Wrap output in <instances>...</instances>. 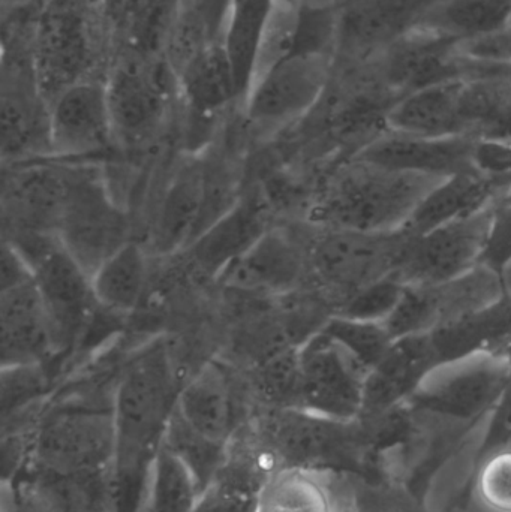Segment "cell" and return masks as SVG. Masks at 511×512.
<instances>
[{
  "mask_svg": "<svg viewBox=\"0 0 511 512\" xmlns=\"http://www.w3.org/2000/svg\"><path fill=\"white\" fill-rule=\"evenodd\" d=\"M185 379L165 340H153L125 361L113 391L117 510L137 512L147 469L164 442Z\"/></svg>",
  "mask_w": 511,
  "mask_h": 512,
  "instance_id": "1",
  "label": "cell"
},
{
  "mask_svg": "<svg viewBox=\"0 0 511 512\" xmlns=\"http://www.w3.org/2000/svg\"><path fill=\"white\" fill-rule=\"evenodd\" d=\"M440 182L351 156L327 174L312 203L311 222L363 233L401 230Z\"/></svg>",
  "mask_w": 511,
  "mask_h": 512,
  "instance_id": "2",
  "label": "cell"
},
{
  "mask_svg": "<svg viewBox=\"0 0 511 512\" xmlns=\"http://www.w3.org/2000/svg\"><path fill=\"white\" fill-rule=\"evenodd\" d=\"M113 391L114 385H98L51 394L29 465L21 474L77 478L113 471Z\"/></svg>",
  "mask_w": 511,
  "mask_h": 512,
  "instance_id": "3",
  "label": "cell"
},
{
  "mask_svg": "<svg viewBox=\"0 0 511 512\" xmlns=\"http://www.w3.org/2000/svg\"><path fill=\"white\" fill-rule=\"evenodd\" d=\"M315 228L306 240L309 274L336 312L366 286L398 273L414 239L405 227L387 233Z\"/></svg>",
  "mask_w": 511,
  "mask_h": 512,
  "instance_id": "4",
  "label": "cell"
},
{
  "mask_svg": "<svg viewBox=\"0 0 511 512\" xmlns=\"http://www.w3.org/2000/svg\"><path fill=\"white\" fill-rule=\"evenodd\" d=\"M32 268L56 336L59 358L74 352L93 333L102 307L93 292L92 276L63 248L56 234L3 236Z\"/></svg>",
  "mask_w": 511,
  "mask_h": 512,
  "instance_id": "5",
  "label": "cell"
},
{
  "mask_svg": "<svg viewBox=\"0 0 511 512\" xmlns=\"http://www.w3.org/2000/svg\"><path fill=\"white\" fill-rule=\"evenodd\" d=\"M69 164L68 195L57 237L92 276L105 259L132 240L131 221L98 164Z\"/></svg>",
  "mask_w": 511,
  "mask_h": 512,
  "instance_id": "6",
  "label": "cell"
},
{
  "mask_svg": "<svg viewBox=\"0 0 511 512\" xmlns=\"http://www.w3.org/2000/svg\"><path fill=\"white\" fill-rule=\"evenodd\" d=\"M332 54L296 51L249 90L246 119L260 135H272L305 120L323 98L333 75Z\"/></svg>",
  "mask_w": 511,
  "mask_h": 512,
  "instance_id": "7",
  "label": "cell"
},
{
  "mask_svg": "<svg viewBox=\"0 0 511 512\" xmlns=\"http://www.w3.org/2000/svg\"><path fill=\"white\" fill-rule=\"evenodd\" d=\"M299 406L333 420L359 417L368 372L329 334H314L297 346Z\"/></svg>",
  "mask_w": 511,
  "mask_h": 512,
  "instance_id": "8",
  "label": "cell"
},
{
  "mask_svg": "<svg viewBox=\"0 0 511 512\" xmlns=\"http://www.w3.org/2000/svg\"><path fill=\"white\" fill-rule=\"evenodd\" d=\"M494 204L482 212L414 236L398 276L411 286L441 285L482 267L491 239Z\"/></svg>",
  "mask_w": 511,
  "mask_h": 512,
  "instance_id": "9",
  "label": "cell"
},
{
  "mask_svg": "<svg viewBox=\"0 0 511 512\" xmlns=\"http://www.w3.org/2000/svg\"><path fill=\"white\" fill-rule=\"evenodd\" d=\"M51 156L72 164H95L116 152L107 86L80 80L50 104Z\"/></svg>",
  "mask_w": 511,
  "mask_h": 512,
  "instance_id": "10",
  "label": "cell"
},
{
  "mask_svg": "<svg viewBox=\"0 0 511 512\" xmlns=\"http://www.w3.org/2000/svg\"><path fill=\"white\" fill-rule=\"evenodd\" d=\"M117 149H149L165 129L173 87L158 66L126 62L105 81Z\"/></svg>",
  "mask_w": 511,
  "mask_h": 512,
  "instance_id": "11",
  "label": "cell"
},
{
  "mask_svg": "<svg viewBox=\"0 0 511 512\" xmlns=\"http://www.w3.org/2000/svg\"><path fill=\"white\" fill-rule=\"evenodd\" d=\"M177 411L207 438L228 444L258 408L246 375L225 361L212 360L183 382Z\"/></svg>",
  "mask_w": 511,
  "mask_h": 512,
  "instance_id": "12",
  "label": "cell"
},
{
  "mask_svg": "<svg viewBox=\"0 0 511 512\" xmlns=\"http://www.w3.org/2000/svg\"><path fill=\"white\" fill-rule=\"evenodd\" d=\"M3 236L56 234L68 195L71 164L56 159L3 165Z\"/></svg>",
  "mask_w": 511,
  "mask_h": 512,
  "instance_id": "13",
  "label": "cell"
},
{
  "mask_svg": "<svg viewBox=\"0 0 511 512\" xmlns=\"http://www.w3.org/2000/svg\"><path fill=\"white\" fill-rule=\"evenodd\" d=\"M443 0H347L338 9L335 53L365 65L425 23Z\"/></svg>",
  "mask_w": 511,
  "mask_h": 512,
  "instance_id": "14",
  "label": "cell"
},
{
  "mask_svg": "<svg viewBox=\"0 0 511 512\" xmlns=\"http://www.w3.org/2000/svg\"><path fill=\"white\" fill-rule=\"evenodd\" d=\"M218 277L234 291L288 297L311 280L308 242L287 228L269 227L225 265Z\"/></svg>",
  "mask_w": 511,
  "mask_h": 512,
  "instance_id": "15",
  "label": "cell"
},
{
  "mask_svg": "<svg viewBox=\"0 0 511 512\" xmlns=\"http://www.w3.org/2000/svg\"><path fill=\"white\" fill-rule=\"evenodd\" d=\"M509 286L488 268L441 285H407L398 309L384 324L395 339L435 328L489 303Z\"/></svg>",
  "mask_w": 511,
  "mask_h": 512,
  "instance_id": "16",
  "label": "cell"
},
{
  "mask_svg": "<svg viewBox=\"0 0 511 512\" xmlns=\"http://www.w3.org/2000/svg\"><path fill=\"white\" fill-rule=\"evenodd\" d=\"M209 189L204 150L189 153L171 171L156 204L152 245L159 254L191 246L207 228Z\"/></svg>",
  "mask_w": 511,
  "mask_h": 512,
  "instance_id": "17",
  "label": "cell"
},
{
  "mask_svg": "<svg viewBox=\"0 0 511 512\" xmlns=\"http://www.w3.org/2000/svg\"><path fill=\"white\" fill-rule=\"evenodd\" d=\"M2 369L48 367L59 358L50 315L35 279L0 288Z\"/></svg>",
  "mask_w": 511,
  "mask_h": 512,
  "instance_id": "18",
  "label": "cell"
},
{
  "mask_svg": "<svg viewBox=\"0 0 511 512\" xmlns=\"http://www.w3.org/2000/svg\"><path fill=\"white\" fill-rule=\"evenodd\" d=\"M476 137H417L386 131L357 152V158L392 170L420 176L449 179L477 173L474 168Z\"/></svg>",
  "mask_w": 511,
  "mask_h": 512,
  "instance_id": "19",
  "label": "cell"
},
{
  "mask_svg": "<svg viewBox=\"0 0 511 512\" xmlns=\"http://www.w3.org/2000/svg\"><path fill=\"white\" fill-rule=\"evenodd\" d=\"M441 370L431 334L398 337L383 360L368 373L362 414H378L407 403Z\"/></svg>",
  "mask_w": 511,
  "mask_h": 512,
  "instance_id": "20",
  "label": "cell"
},
{
  "mask_svg": "<svg viewBox=\"0 0 511 512\" xmlns=\"http://www.w3.org/2000/svg\"><path fill=\"white\" fill-rule=\"evenodd\" d=\"M441 369L480 357L500 358L511 337V289L432 330Z\"/></svg>",
  "mask_w": 511,
  "mask_h": 512,
  "instance_id": "21",
  "label": "cell"
},
{
  "mask_svg": "<svg viewBox=\"0 0 511 512\" xmlns=\"http://www.w3.org/2000/svg\"><path fill=\"white\" fill-rule=\"evenodd\" d=\"M177 84L189 117L201 125L218 119L233 105L240 104L243 108L233 72L219 42L194 54L183 65Z\"/></svg>",
  "mask_w": 511,
  "mask_h": 512,
  "instance_id": "22",
  "label": "cell"
},
{
  "mask_svg": "<svg viewBox=\"0 0 511 512\" xmlns=\"http://www.w3.org/2000/svg\"><path fill=\"white\" fill-rule=\"evenodd\" d=\"M464 80L431 84L402 96L390 110L387 129L417 137L465 135L461 120Z\"/></svg>",
  "mask_w": 511,
  "mask_h": 512,
  "instance_id": "23",
  "label": "cell"
},
{
  "mask_svg": "<svg viewBox=\"0 0 511 512\" xmlns=\"http://www.w3.org/2000/svg\"><path fill=\"white\" fill-rule=\"evenodd\" d=\"M494 180L479 173L459 174L441 180L419 204L405 228L422 236L450 222L488 209L497 201Z\"/></svg>",
  "mask_w": 511,
  "mask_h": 512,
  "instance_id": "24",
  "label": "cell"
},
{
  "mask_svg": "<svg viewBox=\"0 0 511 512\" xmlns=\"http://www.w3.org/2000/svg\"><path fill=\"white\" fill-rule=\"evenodd\" d=\"M149 276V251L143 243L129 240L92 274L99 306L116 316L129 315L143 303Z\"/></svg>",
  "mask_w": 511,
  "mask_h": 512,
  "instance_id": "25",
  "label": "cell"
},
{
  "mask_svg": "<svg viewBox=\"0 0 511 512\" xmlns=\"http://www.w3.org/2000/svg\"><path fill=\"white\" fill-rule=\"evenodd\" d=\"M272 0H228L219 39L245 108Z\"/></svg>",
  "mask_w": 511,
  "mask_h": 512,
  "instance_id": "26",
  "label": "cell"
},
{
  "mask_svg": "<svg viewBox=\"0 0 511 512\" xmlns=\"http://www.w3.org/2000/svg\"><path fill=\"white\" fill-rule=\"evenodd\" d=\"M338 483V478L305 469H279L261 492L257 512H341Z\"/></svg>",
  "mask_w": 511,
  "mask_h": 512,
  "instance_id": "27",
  "label": "cell"
},
{
  "mask_svg": "<svg viewBox=\"0 0 511 512\" xmlns=\"http://www.w3.org/2000/svg\"><path fill=\"white\" fill-rule=\"evenodd\" d=\"M267 228L257 203L237 201L230 212L192 243L195 256L203 267L210 268L218 276L225 265L242 254Z\"/></svg>",
  "mask_w": 511,
  "mask_h": 512,
  "instance_id": "28",
  "label": "cell"
},
{
  "mask_svg": "<svg viewBox=\"0 0 511 512\" xmlns=\"http://www.w3.org/2000/svg\"><path fill=\"white\" fill-rule=\"evenodd\" d=\"M200 498L194 475L161 445L147 469L137 512H195Z\"/></svg>",
  "mask_w": 511,
  "mask_h": 512,
  "instance_id": "29",
  "label": "cell"
},
{
  "mask_svg": "<svg viewBox=\"0 0 511 512\" xmlns=\"http://www.w3.org/2000/svg\"><path fill=\"white\" fill-rule=\"evenodd\" d=\"M510 24L511 0H443L422 26L465 42L495 35Z\"/></svg>",
  "mask_w": 511,
  "mask_h": 512,
  "instance_id": "30",
  "label": "cell"
},
{
  "mask_svg": "<svg viewBox=\"0 0 511 512\" xmlns=\"http://www.w3.org/2000/svg\"><path fill=\"white\" fill-rule=\"evenodd\" d=\"M162 445L191 471L200 486L201 495L215 480L227 450V444L213 441L194 429L177 411V406Z\"/></svg>",
  "mask_w": 511,
  "mask_h": 512,
  "instance_id": "31",
  "label": "cell"
},
{
  "mask_svg": "<svg viewBox=\"0 0 511 512\" xmlns=\"http://www.w3.org/2000/svg\"><path fill=\"white\" fill-rule=\"evenodd\" d=\"M300 18H302V2L300 0H272L260 48L255 60L252 86L261 77L281 65L297 50L299 39ZM251 86V87H252Z\"/></svg>",
  "mask_w": 511,
  "mask_h": 512,
  "instance_id": "32",
  "label": "cell"
},
{
  "mask_svg": "<svg viewBox=\"0 0 511 512\" xmlns=\"http://www.w3.org/2000/svg\"><path fill=\"white\" fill-rule=\"evenodd\" d=\"M366 372H371L392 348L395 337L384 322L335 315L323 328Z\"/></svg>",
  "mask_w": 511,
  "mask_h": 512,
  "instance_id": "33",
  "label": "cell"
},
{
  "mask_svg": "<svg viewBox=\"0 0 511 512\" xmlns=\"http://www.w3.org/2000/svg\"><path fill=\"white\" fill-rule=\"evenodd\" d=\"M405 289L407 283L398 274H392L357 292L336 313L363 321L386 322L401 304Z\"/></svg>",
  "mask_w": 511,
  "mask_h": 512,
  "instance_id": "34",
  "label": "cell"
},
{
  "mask_svg": "<svg viewBox=\"0 0 511 512\" xmlns=\"http://www.w3.org/2000/svg\"><path fill=\"white\" fill-rule=\"evenodd\" d=\"M511 444V372L509 381H507L506 388L501 393L497 405L492 409L491 415L488 417V426H486L485 438L477 450L476 456L473 460V469H471L470 478L464 489L458 493L453 507H465V496H467L468 489L471 483L476 478L477 472L482 469L488 460L498 454L507 451V447Z\"/></svg>",
  "mask_w": 511,
  "mask_h": 512,
  "instance_id": "35",
  "label": "cell"
},
{
  "mask_svg": "<svg viewBox=\"0 0 511 512\" xmlns=\"http://www.w3.org/2000/svg\"><path fill=\"white\" fill-rule=\"evenodd\" d=\"M473 490H479L485 504L495 510L511 512V453L504 451L482 466L468 489L465 504Z\"/></svg>",
  "mask_w": 511,
  "mask_h": 512,
  "instance_id": "36",
  "label": "cell"
},
{
  "mask_svg": "<svg viewBox=\"0 0 511 512\" xmlns=\"http://www.w3.org/2000/svg\"><path fill=\"white\" fill-rule=\"evenodd\" d=\"M511 265V203H494L491 239L482 259V267L507 280Z\"/></svg>",
  "mask_w": 511,
  "mask_h": 512,
  "instance_id": "37",
  "label": "cell"
},
{
  "mask_svg": "<svg viewBox=\"0 0 511 512\" xmlns=\"http://www.w3.org/2000/svg\"><path fill=\"white\" fill-rule=\"evenodd\" d=\"M258 502V495L212 483L201 495L195 512H257Z\"/></svg>",
  "mask_w": 511,
  "mask_h": 512,
  "instance_id": "38",
  "label": "cell"
},
{
  "mask_svg": "<svg viewBox=\"0 0 511 512\" xmlns=\"http://www.w3.org/2000/svg\"><path fill=\"white\" fill-rule=\"evenodd\" d=\"M501 360H504V363L507 364V367H509L511 372V337L509 339V342L506 343V346H504L503 352H501L500 355Z\"/></svg>",
  "mask_w": 511,
  "mask_h": 512,
  "instance_id": "39",
  "label": "cell"
},
{
  "mask_svg": "<svg viewBox=\"0 0 511 512\" xmlns=\"http://www.w3.org/2000/svg\"><path fill=\"white\" fill-rule=\"evenodd\" d=\"M341 512H353V511H350V510H347V508H342V511Z\"/></svg>",
  "mask_w": 511,
  "mask_h": 512,
  "instance_id": "40",
  "label": "cell"
},
{
  "mask_svg": "<svg viewBox=\"0 0 511 512\" xmlns=\"http://www.w3.org/2000/svg\"><path fill=\"white\" fill-rule=\"evenodd\" d=\"M510 77H511V71H510Z\"/></svg>",
  "mask_w": 511,
  "mask_h": 512,
  "instance_id": "41",
  "label": "cell"
},
{
  "mask_svg": "<svg viewBox=\"0 0 511 512\" xmlns=\"http://www.w3.org/2000/svg\"><path fill=\"white\" fill-rule=\"evenodd\" d=\"M510 189H511V188H510ZM510 189H509V191H510Z\"/></svg>",
  "mask_w": 511,
  "mask_h": 512,
  "instance_id": "42",
  "label": "cell"
}]
</instances>
